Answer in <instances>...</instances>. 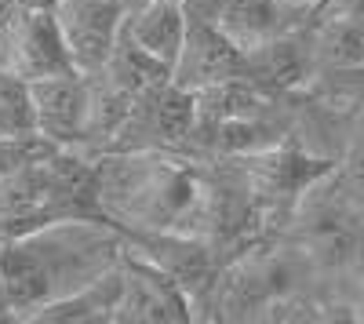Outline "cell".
Masks as SVG:
<instances>
[{
    "instance_id": "cell-13",
    "label": "cell",
    "mask_w": 364,
    "mask_h": 324,
    "mask_svg": "<svg viewBox=\"0 0 364 324\" xmlns=\"http://www.w3.org/2000/svg\"><path fill=\"white\" fill-rule=\"evenodd\" d=\"M336 186L346 197V204L357 212V219H364V128L346 146V157L336 171Z\"/></svg>"
},
{
    "instance_id": "cell-8",
    "label": "cell",
    "mask_w": 364,
    "mask_h": 324,
    "mask_svg": "<svg viewBox=\"0 0 364 324\" xmlns=\"http://www.w3.org/2000/svg\"><path fill=\"white\" fill-rule=\"evenodd\" d=\"M299 15H306V11H295L281 4V0H219V11L211 22L248 55L269 40L291 33V29H299Z\"/></svg>"
},
{
    "instance_id": "cell-5",
    "label": "cell",
    "mask_w": 364,
    "mask_h": 324,
    "mask_svg": "<svg viewBox=\"0 0 364 324\" xmlns=\"http://www.w3.org/2000/svg\"><path fill=\"white\" fill-rule=\"evenodd\" d=\"M237 77H245V51L215 22L190 18V33L171 66V80L197 95V92H208V87H219Z\"/></svg>"
},
{
    "instance_id": "cell-4",
    "label": "cell",
    "mask_w": 364,
    "mask_h": 324,
    "mask_svg": "<svg viewBox=\"0 0 364 324\" xmlns=\"http://www.w3.org/2000/svg\"><path fill=\"white\" fill-rule=\"evenodd\" d=\"M55 15L77 73H99L120 40L128 11L120 0H58Z\"/></svg>"
},
{
    "instance_id": "cell-17",
    "label": "cell",
    "mask_w": 364,
    "mask_h": 324,
    "mask_svg": "<svg viewBox=\"0 0 364 324\" xmlns=\"http://www.w3.org/2000/svg\"><path fill=\"white\" fill-rule=\"evenodd\" d=\"M321 4H324V0H321Z\"/></svg>"
},
{
    "instance_id": "cell-11",
    "label": "cell",
    "mask_w": 364,
    "mask_h": 324,
    "mask_svg": "<svg viewBox=\"0 0 364 324\" xmlns=\"http://www.w3.org/2000/svg\"><path fill=\"white\" fill-rule=\"evenodd\" d=\"M306 37H310L317 73L364 66V22H357L343 11H331V8H317Z\"/></svg>"
},
{
    "instance_id": "cell-12",
    "label": "cell",
    "mask_w": 364,
    "mask_h": 324,
    "mask_svg": "<svg viewBox=\"0 0 364 324\" xmlns=\"http://www.w3.org/2000/svg\"><path fill=\"white\" fill-rule=\"evenodd\" d=\"M29 135H37L33 84L0 66V139H29Z\"/></svg>"
},
{
    "instance_id": "cell-2",
    "label": "cell",
    "mask_w": 364,
    "mask_h": 324,
    "mask_svg": "<svg viewBox=\"0 0 364 324\" xmlns=\"http://www.w3.org/2000/svg\"><path fill=\"white\" fill-rule=\"evenodd\" d=\"M102 212L113 219H132L149 230L190 233V222L204 215L208 190L190 168L154 157V150H124V157H106L95 168V186Z\"/></svg>"
},
{
    "instance_id": "cell-1",
    "label": "cell",
    "mask_w": 364,
    "mask_h": 324,
    "mask_svg": "<svg viewBox=\"0 0 364 324\" xmlns=\"http://www.w3.org/2000/svg\"><path fill=\"white\" fill-rule=\"evenodd\" d=\"M120 255L113 233L80 219L22 230L0 244V306L33 313L109 274Z\"/></svg>"
},
{
    "instance_id": "cell-16",
    "label": "cell",
    "mask_w": 364,
    "mask_h": 324,
    "mask_svg": "<svg viewBox=\"0 0 364 324\" xmlns=\"http://www.w3.org/2000/svg\"><path fill=\"white\" fill-rule=\"evenodd\" d=\"M4 4H8V0H0V11H4Z\"/></svg>"
},
{
    "instance_id": "cell-6",
    "label": "cell",
    "mask_w": 364,
    "mask_h": 324,
    "mask_svg": "<svg viewBox=\"0 0 364 324\" xmlns=\"http://www.w3.org/2000/svg\"><path fill=\"white\" fill-rule=\"evenodd\" d=\"M33 106H37V135L66 146L91 139V77L87 73H58L33 84Z\"/></svg>"
},
{
    "instance_id": "cell-15",
    "label": "cell",
    "mask_w": 364,
    "mask_h": 324,
    "mask_svg": "<svg viewBox=\"0 0 364 324\" xmlns=\"http://www.w3.org/2000/svg\"><path fill=\"white\" fill-rule=\"evenodd\" d=\"M357 262H360V266H364V252H360V259H357ZM360 291H364V281H360Z\"/></svg>"
},
{
    "instance_id": "cell-14",
    "label": "cell",
    "mask_w": 364,
    "mask_h": 324,
    "mask_svg": "<svg viewBox=\"0 0 364 324\" xmlns=\"http://www.w3.org/2000/svg\"><path fill=\"white\" fill-rule=\"evenodd\" d=\"M281 4H288V8H295V11H317L321 0H281Z\"/></svg>"
},
{
    "instance_id": "cell-10",
    "label": "cell",
    "mask_w": 364,
    "mask_h": 324,
    "mask_svg": "<svg viewBox=\"0 0 364 324\" xmlns=\"http://www.w3.org/2000/svg\"><path fill=\"white\" fill-rule=\"evenodd\" d=\"M124 33L171 70L190 33V11L182 0H146L124 15Z\"/></svg>"
},
{
    "instance_id": "cell-3",
    "label": "cell",
    "mask_w": 364,
    "mask_h": 324,
    "mask_svg": "<svg viewBox=\"0 0 364 324\" xmlns=\"http://www.w3.org/2000/svg\"><path fill=\"white\" fill-rule=\"evenodd\" d=\"M0 66L29 84L77 70L55 8L4 4L0 11Z\"/></svg>"
},
{
    "instance_id": "cell-9",
    "label": "cell",
    "mask_w": 364,
    "mask_h": 324,
    "mask_svg": "<svg viewBox=\"0 0 364 324\" xmlns=\"http://www.w3.org/2000/svg\"><path fill=\"white\" fill-rule=\"evenodd\" d=\"M245 77L259 84L262 92H291L317 77V63L310 51V37L291 29V33L269 40L245 55Z\"/></svg>"
},
{
    "instance_id": "cell-7",
    "label": "cell",
    "mask_w": 364,
    "mask_h": 324,
    "mask_svg": "<svg viewBox=\"0 0 364 324\" xmlns=\"http://www.w3.org/2000/svg\"><path fill=\"white\" fill-rule=\"evenodd\" d=\"M124 296L117 320H190V296L175 277H168L146 255H120Z\"/></svg>"
}]
</instances>
